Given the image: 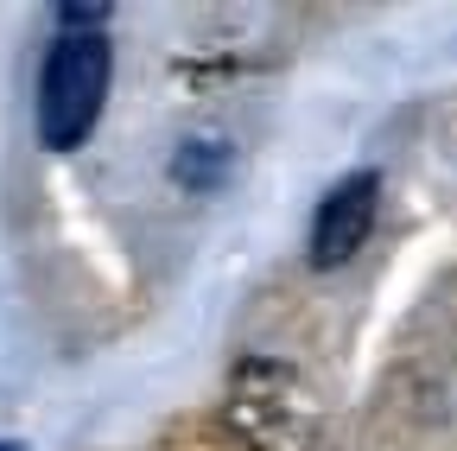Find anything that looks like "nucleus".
I'll use <instances>...</instances> for the list:
<instances>
[{
    "instance_id": "obj_1",
    "label": "nucleus",
    "mask_w": 457,
    "mask_h": 451,
    "mask_svg": "<svg viewBox=\"0 0 457 451\" xmlns=\"http://www.w3.org/2000/svg\"><path fill=\"white\" fill-rule=\"evenodd\" d=\"M228 432L248 451H312L318 445V394L279 356H242L222 394Z\"/></svg>"
},
{
    "instance_id": "obj_2",
    "label": "nucleus",
    "mask_w": 457,
    "mask_h": 451,
    "mask_svg": "<svg viewBox=\"0 0 457 451\" xmlns=\"http://www.w3.org/2000/svg\"><path fill=\"white\" fill-rule=\"evenodd\" d=\"M108 77H114V51L102 32H57L38 71V140L51 153H77L108 102Z\"/></svg>"
},
{
    "instance_id": "obj_3",
    "label": "nucleus",
    "mask_w": 457,
    "mask_h": 451,
    "mask_svg": "<svg viewBox=\"0 0 457 451\" xmlns=\"http://www.w3.org/2000/svg\"><path fill=\"white\" fill-rule=\"evenodd\" d=\"M375 210H381V179L375 172H350L312 216V267L330 273V267L350 261L369 242V230H375Z\"/></svg>"
},
{
    "instance_id": "obj_4",
    "label": "nucleus",
    "mask_w": 457,
    "mask_h": 451,
    "mask_svg": "<svg viewBox=\"0 0 457 451\" xmlns=\"http://www.w3.org/2000/svg\"><path fill=\"white\" fill-rule=\"evenodd\" d=\"M222 165H228V146L222 140H197V146H185L179 159H171V179L191 185V191H210L222 179Z\"/></svg>"
},
{
    "instance_id": "obj_5",
    "label": "nucleus",
    "mask_w": 457,
    "mask_h": 451,
    "mask_svg": "<svg viewBox=\"0 0 457 451\" xmlns=\"http://www.w3.org/2000/svg\"><path fill=\"white\" fill-rule=\"evenodd\" d=\"M57 26H64V32H102L108 7H57Z\"/></svg>"
},
{
    "instance_id": "obj_6",
    "label": "nucleus",
    "mask_w": 457,
    "mask_h": 451,
    "mask_svg": "<svg viewBox=\"0 0 457 451\" xmlns=\"http://www.w3.org/2000/svg\"><path fill=\"white\" fill-rule=\"evenodd\" d=\"M0 451H13V445H0Z\"/></svg>"
}]
</instances>
